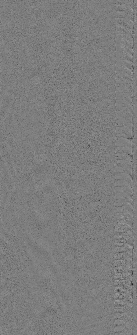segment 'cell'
Returning <instances> with one entry per match:
<instances>
[{
	"mask_svg": "<svg viewBox=\"0 0 137 335\" xmlns=\"http://www.w3.org/2000/svg\"><path fill=\"white\" fill-rule=\"evenodd\" d=\"M115 145L117 147H126L132 148V143L131 139L123 137H116Z\"/></svg>",
	"mask_w": 137,
	"mask_h": 335,
	"instance_id": "cell-1",
	"label": "cell"
},
{
	"mask_svg": "<svg viewBox=\"0 0 137 335\" xmlns=\"http://www.w3.org/2000/svg\"><path fill=\"white\" fill-rule=\"evenodd\" d=\"M115 178L116 180H125L132 187V177L129 174L126 173H116Z\"/></svg>",
	"mask_w": 137,
	"mask_h": 335,
	"instance_id": "cell-2",
	"label": "cell"
},
{
	"mask_svg": "<svg viewBox=\"0 0 137 335\" xmlns=\"http://www.w3.org/2000/svg\"><path fill=\"white\" fill-rule=\"evenodd\" d=\"M116 192L117 193H125L130 195L132 194V187L130 186L126 187H116Z\"/></svg>",
	"mask_w": 137,
	"mask_h": 335,
	"instance_id": "cell-3",
	"label": "cell"
},
{
	"mask_svg": "<svg viewBox=\"0 0 137 335\" xmlns=\"http://www.w3.org/2000/svg\"><path fill=\"white\" fill-rule=\"evenodd\" d=\"M116 152L117 153L125 154L130 156L132 154V148L126 147H116Z\"/></svg>",
	"mask_w": 137,
	"mask_h": 335,
	"instance_id": "cell-4",
	"label": "cell"
},
{
	"mask_svg": "<svg viewBox=\"0 0 137 335\" xmlns=\"http://www.w3.org/2000/svg\"><path fill=\"white\" fill-rule=\"evenodd\" d=\"M132 168L126 166L117 167L116 168V173H126L131 176L132 175Z\"/></svg>",
	"mask_w": 137,
	"mask_h": 335,
	"instance_id": "cell-5",
	"label": "cell"
},
{
	"mask_svg": "<svg viewBox=\"0 0 137 335\" xmlns=\"http://www.w3.org/2000/svg\"><path fill=\"white\" fill-rule=\"evenodd\" d=\"M116 166L117 167L126 166L132 168V161L129 160H116Z\"/></svg>",
	"mask_w": 137,
	"mask_h": 335,
	"instance_id": "cell-6",
	"label": "cell"
},
{
	"mask_svg": "<svg viewBox=\"0 0 137 335\" xmlns=\"http://www.w3.org/2000/svg\"><path fill=\"white\" fill-rule=\"evenodd\" d=\"M116 160H129L132 161V158L130 155L125 154L117 153L116 155Z\"/></svg>",
	"mask_w": 137,
	"mask_h": 335,
	"instance_id": "cell-7",
	"label": "cell"
},
{
	"mask_svg": "<svg viewBox=\"0 0 137 335\" xmlns=\"http://www.w3.org/2000/svg\"><path fill=\"white\" fill-rule=\"evenodd\" d=\"M115 186L116 187H118L130 186L126 181L123 180H116L115 182Z\"/></svg>",
	"mask_w": 137,
	"mask_h": 335,
	"instance_id": "cell-8",
	"label": "cell"
}]
</instances>
